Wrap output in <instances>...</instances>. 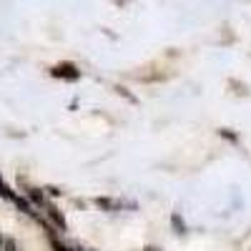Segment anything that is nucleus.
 I'll use <instances>...</instances> for the list:
<instances>
[{
	"mask_svg": "<svg viewBox=\"0 0 251 251\" xmlns=\"http://www.w3.org/2000/svg\"><path fill=\"white\" fill-rule=\"evenodd\" d=\"M50 75L53 78H60V80H71V83H75L78 78H80V71H78V66L75 63H55V66L50 68Z\"/></svg>",
	"mask_w": 251,
	"mask_h": 251,
	"instance_id": "nucleus-1",
	"label": "nucleus"
},
{
	"mask_svg": "<svg viewBox=\"0 0 251 251\" xmlns=\"http://www.w3.org/2000/svg\"><path fill=\"white\" fill-rule=\"evenodd\" d=\"M143 251H161V249H158V246H146Z\"/></svg>",
	"mask_w": 251,
	"mask_h": 251,
	"instance_id": "nucleus-10",
	"label": "nucleus"
},
{
	"mask_svg": "<svg viewBox=\"0 0 251 251\" xmlns=\"http://www.w3.org/2000/svg\"><path fill=\"white\" fill-rule=\"evenodd\" d=\"M3 246H5V251H18V244L13 239H3Z\"/></svg>",
	"mask_w": 251,
	"mask_h": 251,
	"instance_id": "nucleus-9",
	"label": "nucleus"
},
{
	"mask_svg": "<svg viewBox=\"0 0 251 251\" xmlns=\"http://www.w3.org/2000/svg\"><path fill=\"white\" fill-rule=\"evenodd\" d=\"M0 246H3V236H0Z\"/></svg>",
	"mask_w": 251,
	"mask_h": 251,
	"instance_id": "nucleus-11",
	"label": "nucleus"
},
{
	"mask_svg": "<svg viewBox=\"0 0 251 251\" xmlns=\"http://www.w3.org/2000/svg\"><path fill=\"white\" fill-rule=\"evenodd\" d=\"M96 203L103 208V211H121V208H123L121 201H116V199H106V196H103V199H96Z\"/></svg>",
	"mask_w": 251,
	"mask_h": 251,
	"instance_id": "nucleus-3",
	"label": "nucleus"
},
{
	"mask_svg": "<svg viewBox=\"0 0 251 251\" xmlns=\"http://www.w3.org/2000/svg\"><path fill=\"white\" fill-rule=\"evenodd\" d=\"M219 136H224L226 141H231V143H236V141H239V136H236V133H231L228 128H221V131H219Z\"/></svg>",
	"mask_w": 251,
	"mask_h": 251,
	"instance_id": "nucleus-7",
	"label": "nucleus"
},
{
	"mask_svg": "<svg viewBox=\"0 0 251 251\" xmlns=\"http://www.w3.org/2000/svg\"><path fill=\"white\" fill-rule=\"evenodd\" d=\"M46 211H48V216L53 219V224L60 228V231H66V219H63V214L58 211V208H55L53 203H46Z\"/></svg>",
	"mask_w": 251,
	"mask_h": 251,
	"instance_id": "nucleus-2",
	"label": "nucleus"
},
{
	"mask_svg": "<svg viewBox=\"0 0 251 251\" xmlns=\"http://www.w3.org/2000/svg\"><path fill=\"white\" fill-rule=\"evenodd\" d=\"M0 196H5L8 201H13V199H15V194H13V191H10V188L5 186V181H3V176H0Z\"/></svg>",
	"mask_w": 251,
	"mask_h": 251,
	"instance_id": "nucleus-6",
	"label": "nucleus"
},
{
	"mask_svg": "<svg viewBox=\"0 0 251 251\" xmlns=\"http://www.w3.org/2000/svg\"><path fill=\"white\" fill-rule=\"evenodd\" d=\"M30 201L35 203V206H46V199H43V191H40V188H30Z\"/></svg>",
	"mask_w": 251,
	"mask_h": 251,
	"instance_id": "nucleus-5",
	"label": "nucleus"
},
{
	"mask_svg": "<svg viewBox=\"0 0 251 251\" xmlns=\"http://www.w3.org/2000/svg\"><path fill=\"white\" fill-rule=\"evenodd\" d=\"M50 244H53V249H55V251H71V249H68V246H66V244H60V241H58V239H55V236H53V239H50Z\"/></svg>",
	"mask_w": 251,
	"mask_h": 251,
	"instance_id": "nucleus-8",
	"label": "nucleus"
},
{
	"mask_svg": "<svg viewBox=\"0 0 251 251\" xmlns=\"http://www.w3.org/2000/svg\"><path fill=\"white\" fill-rule=\"evenodd\" d=\"M80 251H83V249H80Z\"/></svg>",
	"mask_w": 251,
	"mask_h": 251,
	"instance_id": "nucleus-12",
	"label": "nucleus"
},
{
	"mask_svg": "<svg viewBox=\"0 0 251 251\" xmlns=\"http://www.w3.org/2000/svg\"><path fill=\"white\" fill-rule=\"evenodd\" d=\"M171 226H174L176 234H186V224H183L181 214H174V216H171Z\"/></svg>",
	"mask_w": 251,
	"mask_h": 251,
	"instance_id": "nucleus-4",
	"label": "nucleus"
}]
</instances>
